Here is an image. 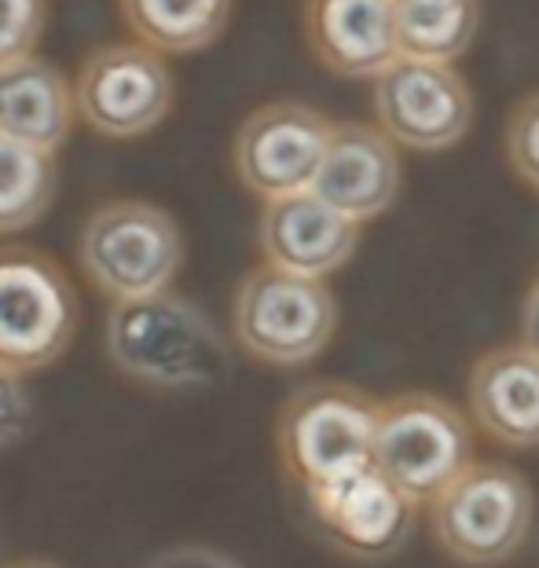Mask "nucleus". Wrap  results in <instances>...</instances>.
Masks as SVG:
<instances>
[{"label":"nucleus","mask_w":539,"mask_h":568,"mask_svg":"<svg viewBox=\"0 0 539 568\" xmlns=\"http://www.w3.org/2000/svg\"><path fill=\"white\" fill-rule=\"evenodd\" d=\"M103 348L118 374L162 393L210 389L232 371L217 323L176 290L111 301Z\"/></svg>","instance_id":"obj_1"},{"label":"nucleus","mask_w":539,"mask_h":568,"mask_svg":"<svg viewBox=\"0 0 539 568\" xmlns=\"http://www.w3.org/2000/svg\"><path fill=\"white\" fill-rule=\"evenodd\" d=\"M382 400L349 382H308L294 389L275 422V455L302 491L330 485L375 463Z\"/></svg>","instance_id":"obj_2"},{"label":"nucleus","mask_w":539,"mask_h":568,"mask_svg":"<svg viewBox=\"0 0 539 568\" xmlns=\"http://www.w3.org/2000/svg\"><path fill=\"white\" fill-rule=\"evenodd\" d=\"M78 264L106 301L162 294L184 268V232L162 205L111 199L81 224Z\"/></svg>","instance_id":"obj_3"},{"label":"nucleus","mask_w":539,"mask_h":568,"mask_svg":"<svg viewBox=\"0 0 539 568\" xmlns=\"http://www.w3.org/2000/svg\"><path fill=\"white\" fill-rule=\"evenodd\" d=\"M426 510L437 547L455 565L496 568L529 542L536 495L529 477L513 466L474 458Z\"/></svg>","instance_id":"obj_4"},{"label":"nucleus","mask_w":539,"mask_h":568,"mask_svg":"<svg viewBox=\"0 0 539 568\" xmlns=\"http://www.w3.org/2000/svg\"><path fill=\"white\" fill-rule=\"evenodd\" d=\"M338 297L327 280L257 264L235 286L232 337L250 359L268 367H302L334 342Z\"/></svg>","instance_id":"obj_5"},{"label":"nucleus","mask_w":539,"mask_h":568,"mask_svg":"<svg viewBox=\"0 0 539 568\" xmlns=\"http://www.w3.org/2000/svg\"><path fill=\"white\" fill-rule=\"evenodd\" d=\"M78 326L81 301L63 264L38 246H0V367H52L74 345Z\"/></svg>","instance_id":"obj_6"},{"label":"nucleus","mask_w":539,"mask_h":568,"mask_svg":"<svg viewBox=\"0 0 539 568\" xmlns=\"http://www.w3.org/2000/svg\"><path fill=\"white\" fill-rule=\"evenodd\" d=\"M474 463V418L437 393L382 400L375 466L415 506H429Z\"/></svg>","instance_id":"obj_7"},{"label":"nucleus","mask_w":539,"mask_h":568,"mask_svg":"<svg viewBox=\"0 0 539 568\" xmlns=\"http://www.w3.org/2000/svg\"><path fill=\"white\" fill-rule=\"evenodd\" d=\"M173 95L176 81L165 55L140 41L92 48L74 78L78 118L106 140L148 136L170 118Z\"/></svg>","instance_id":"obj_8"},{"label":"nucleus","mask_w":539,"mask_h":568,"mask_svg":"<svg viewBox=\"0 0 539 568\" xmlns=\"http://www.w3.org/2000/svg\"><path fill=\"white\" fill-rule=\"evenodd\" d=\"M334 122L313 103L272 100L243 118L232 140V169L250 195L275 202L313 191Z\"/></svg>","instance_id":"obj_9"},{"label":"nucleus","mask_w":539,"mask_h":568,"mask_svg":"<svg viewBox=\"0 0 539 568\" xmlns=\"http://www.w3.org/2000/svg\"><path fill=\"white\" fill-rule=\"evenodd\" d=\"M375 125L407 151L437 154L455 148L474 125V89L455 63L400 55L370 89Z\"/></svg>","instance_id":"obj_10"},{"label":"nucleus","mask_w":539,"mask_h":568,"mask_svg":"<svg viewBox=\"0 0 539 568\" xmlns=\"http://www.w3.org/2000/svg\"><path fill=\"white\" fill-rule=\"evenodd\" d=\"M305 503L330 547L356 561L397 558L418 517V506L375 463L305 491Z\"/></svg>","instance_id":"obj_11"},{"label":"nucleus","mask_w":539,"mask_h":568,"mask_svg":"<svg viewBox=\"0 0 539 568\" xmlns=\"http://www.w3.org/2000/svg\"><path fill=\"white\" fill-rule=\"evenodd\" d=\"M400 184V148L386 132L367 122H334L313 195L334 205L349 221L367 224L397 202Z\"/></svg>","instance_id":"obj_12"},{"label":"nucleus","mask_w":539,"mask_h":568,"mask_svg":"<svg viewBox=\"0 0 539 568\" xmlns=\"http://www.w3.org/2000/svg\"><path fill=\"white\" fill-rule=\"evenodd\" d=\"M302 33L313 59L338 78H370L400 59L397 0H305Z\"/></svg>","instance_id":"obj_13"},{"label":"nucleus","mask_w":539,"mask_h":568,"mask_svg":"<svg viewBox=\"0 0 539 568\" xmlns=\"http://www.w3.org/2000/svg\"><path fill=\"white\" fill-rule=\"evenodd\" d=\"M359 227L313 191L265 202L257 221V246L265 264L283 272L327 280L353 261L359 246Z\"/></svg>","instance_id":"obj_14"},{"label":"nucleus","mask_w":539,"mask_h":568,"mask_svg":"<svg viewBox=\"0 0 539 568\" xmlns=\"http://www.w3.org/2000/svg\"><path fill=\"white\" fill-rule=\"evenodd\" d=\"M466 404L488 440L513 452L539 447V348L513 342L477 356Z\"/></svg>","instance_id":"obj_15"},{"label":"nucleus","mask_w":539,"mask_h":568,"mask_svg":"<svg viewBox=\"0 0 539 568\" xmlns=\"http://www.w3.org/2000/svg\"><path fill=\"white\" fill-rule=\"evenodd\" d=\"M78 122L74 81L41 55L0 67V132L55 154Z\"/></svg>","instance_id":"obj_16"},{"label":"nucleus","mask_w":539,"mask_h":568,"mask_svg":"<svg viewBox=\"0 0 539 568\" xmlns=\"http://www.w3.org/2000/svg\"><path fill=\"white\" fill-rule=\"evenodd\" d=\"M235 0H118L133 41L162 55H191L217 44Z\"/></svg>","instance_id":"obj_17"},{"label":"nucleus","mask_w":539,"mask_h":568,"mask_svg":"<svg viewBox=\"0 0 539 568\" xmlns=\"http://www.w3.org/2000/svg\"><path fill=\"white\" fill-rule=\"evenodd\" d=\"M481 27V0H397L400 55L455 63Z\"/></svg>","instance_id":"obj_18"},{"label":"nucleus","mask_w":539,"mask_h":568,"mask_svg":"<svg viewBox=\"0 0 539 568\" xmlns=\"http://www.w3.org/2000/svg\"><path fill=\"white\" fill-rule=\"evenodd\" d=\"M59 191L55 154L0 132V235H19L52 210Z\"/></svg>","instance_id":"obj_19"},{"label":"nucleus","mask_w":539,"mask_h":568,"mask_svg":"<svg viewBox=\"0 0 539 568\" xmlns=\"http://www.w3.org/2000/svg\"><path fill=\"white\" fill-rule=\"evenodd\" d=\"M502 151H507L513 176L539 195V89L513 103L507 129H502Z\"/></svg>","instance_id":"obj_20"},{"label":"nucleus","mask_w":539,"mask_h":568,"mask_svg":"<svg viewBox=\"0 0 539 568\" xmlns=\"http://www.w3.org/2000/svg\"><path fill=\"white\" fill-rule=\"evenodd\" d=\"M48 27V0H0V67L38 52Z\"/></svg>","instance_id":"obj_21"},{"label":"nucleus","mask_w":539,"mask_h":568,"mask_svg":"<svg viewBox=\"0 0 539 568\" xmlns=\"http://www.w3.org/2000/svg\"><path fill=\"white\" fill-rule=\"evenodd\" d=\"M33 426V393L27 374L0 367V452L19 444Z\"/></svg>","instance_id":"obj_22"},{"label":"nucleus","mask_w":539,"mask_h":568,"mask_svg":"<svg viewBox=\"0 0 539 568\" xmlns=\"http://www.w3.org/2000/svg\"><path fill=\"white\" fill-rule=\"evenodd\" d=\"M148 568H238V565L217 550L184 547V550H170V554H162V558H154Z\"/></svg>","instance_id":"obj_23"},{"label":"nucleus","mask_w":539,"mask_h":568,"mask_svg":"<svg viewBox=\"0 0 539 568\" xmlns=\"http://www.w3.org/2000/svg\"><path fill=\"white\" fill-rule=\"evenodd\" d=\"M521 342L539 348V275H536V283L529 286L525 305H521Z\"/></svg>","instance_id":"obj_24"},{"label":"nucleus","mask_w":539,"mask_h":568,"mask_svg":"<svg viewBox=\"0 0 539 568\" xmlns=\"http://www.w3.org/2000/svg\"><path fill=\"white\" fill-rule=\"evenodd\" d=\"M8 568H59V565H52V561H41V558H22V561L8 565Z\"/></svg>","instance_id":"obj_25"}]
</instances>
